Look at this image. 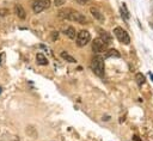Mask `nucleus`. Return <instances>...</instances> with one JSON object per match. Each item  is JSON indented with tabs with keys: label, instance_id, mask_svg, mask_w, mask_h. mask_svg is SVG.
Instances as JSON below:
<instances>
[{
	"label": "nucleus",
	"instance_id": "obj_22",
	"mask_svg": "<svg viewBox=\"0 0 153 141\" xmlns=\"http://www.w3.org/2000/svg\"><path fill=\"white\" fill-rule=\"evenodd\" d=\"M0 93H1V87H0Z\"/></svg>",
	"mask_w": 153,
	"mask_h": 141
},
{
	"label": "nucleus",
	"instance_id": "obj_9",
	"mask_svg": "<svg viewBox=\"0 0 153 141\" xmlns=\"http://www.w3.org/2000/svg\"><path fill=\"white\" fill-rule=\"evenodd\" d=\"M64 34H65L68 38H71V40L75 38V35H76L75 29H74L73 26H67V28H65V29H64Z\"/></svg>",
	"mask_w": 153,
	"mask_h": 141
},
{
	"label": "nucleus",
	"instance_id": "obj_5",
	"mask_svg": "<svg viewBox=\"0 0 153 141\" xmlns=\"http://www.w3.org/2000/svg\"><path fill=\"white\" fill-rule=\"evenodd\" d=\"M50 0H35L34 4H33V11L35 13H41L44 10H47L50 7Z\"/></svg>",
	"mask_w": 153,
	"mask_h": 141
},
{
	"label": "nucleus",
	"instance_id": "obj_4",
	"mask_svg": "<svg viewBox=\"0 0 153 141\" xmlns=\"http://www.w3.org/2000/svg\"><path fill=\"white\" fill-rule=\"evenodd\" d=\"M91 41V35L87 30H81L76 34V45L78 47H85Z\"/></svg>",
	"mask_w": 153,
	"mask_h": 141
},
{
	"label": "nucleus",
	"instance_id": "obj_19",
	"mask_svg": "<svg viewBox=\"0 0 153 141\" xmlns=\"http://www.w3.org/2000/svg\"><path fill=\"white\" fill-rule=\"evenodd\" d=\"M55 6H62L65 4V0H54Z\"/></svg>",
	"mask_w": 153,
	"mask_h": 141
},
{
	"label": "nucleus",
	"instance_id": "obj_8",
	"mask_svg": "<svg viewBox=\"0 0 153 141\" xmlns=\"http://www.w3.org/2000/svg\"><path fill=\"white\" fill-rule=\"evenodd\" d=\"M90 12H91L92 17H93L96 21H98V22H104V14H103L98 9L91 7V9H90Z\"/></svg>",
	"mask_w": 153,
	"mask_h": 141
},
{
	"label": "nucleus",
	"instance_id": "obj_6",
	"mask_svg": "<svg viewBox=\"0 0 153 141\" xmlns=\"http://www.w3.org/2000/svg\"><path fill=\"white\" fill-rule=\"evenodd\" d=\"M106 45L108 44H106L102 38H96L92 42V50L95 53H103L106 49Z\"/></svg>",
	"mask_w": 153,
	"mask_h": 141
},
{
	"label": "nucleus",
	"instance_id": "obj_15",
	"mask_svg": "<svg viewBox=\"0 0 153 141\" xmlns=\"http://www.w3.org/2000/svg\"><path fill=\"white\" fill-rule=\"evenodd\" d=\"M99 38H102L106 44L110 43V36H109L108 34H106L105 31H102V34H101V37H99Z\"/></svg>",
	"mask_w": 153,
	"mask_h": 141
},
{
	"label": "nucleus",
	"instance_id": "obj_13",
	"mask_svg": "<svg viewBox=\"0 0 153 141\" xmlns=\"http://www.w3.org/2000/svg\"><path fill=\"white\" fill-rule=\"evenodd\" d=\"M135 79H136V83H137L139 86H141L145 83V77L142 75V73H137L136 77H135Z\"/></svg>",
	"mask_w": 153,
	"mask_h": 141
},
{
	"label": "nucleus",
	"instance_id": "obj_1",
	"mask_svg": "<svg viewBox=\"0 0 153 141\" xmlns=\"http://www.w3.org/2000/svg\"><path fill=\"white\" fill-rule=\"evenodd\" d=\"M59 17L66 19V21H71V22H75L79 24H86L87 23V18L86 16L83 14L79 11H75L73 9H62L59 11Z\"/></svg>",
	"mask_w": 153,
	"mask_h": 141
},
{
	"label": "nucleus",
	"instance_id": "obj_2",
	"mask_svg": "<svg viewBox=\"0 0 153 141\" xmlns=\"http://www.w3.org/2000/svg\"><path fill=\"white\" fill-rule=\"evenodd\" d=\"M91 68L97 77H104L105 74V66H104V59L102 56H95L91 62Z\"/></svg>",
	"mask_w": 153,
	"mask_h": 141
},
{
	"label": "nucleus",
	"instance_id": "obj_12",
	"mask_svg": "<svg viewBox=\"0 0 153 141\" xmlns=\"http://www.w3.org/2000/svg\"><path fill=\"white\" fill-rule=\"evenodd\" d=\"M61 57H62L64 60H66L67 62H69V64H75V62H76V60L73 56H71L68 53H66V52H61Z\"/></svg>",
	"mask_w": 153,
	"mask_h": 141
},
{
	"label": "nucleus",
	"instance_id": "obj_21",
	"mask_svg": "<svg viewBox=\"0 0 153 141\" xmlns=\"http://www.w3.org/2000/svg\"><path fill=\"white\" fill-rule=\"evenodd\" d=\"M57 36H59V34L56 33V31H55V33L53 34V40H55V38H57Z\"/></svg>",
	"mask_w": 153,
	"mask_h": 141
},
{
	"label": "nucleus",
	"instance_id": "obj_20",
	"mask_svg": "<svg viewBox=\"0 0 153 141\" xmlns=\"http://www.w3.org/2000/svg\"><path fill=\"white\" fill-rule=\"evenodd\" d=\"M5 57H6V54L3 52L1 54H0V66H1L4 64V61H5Z\"/></svg>",
	"mask_w": 153,
	"mask_h": 141
},
{
	"label": "nucleus",
	"instance_id": "obj_14",
	"mask_svg": "<svg viewBox=\"0 0 153 141\" xmlns=\"http://www.w3.org/2000/svg\"><path fill=\"white\" fill-rule=\"evenodd\" d=\"M26 134H29L31 137H35V136L37 135V132H36V129H35L34 127L29 126V127H26Z\"/></svg>",
	"mask_w": 153,
	"mask_h": 141
},
{
	"label": "nucleus",
	"instance_id": "obj_17",
	"mask_svg": "<svg viewBox=\"0 0 153 141\" xmlns=\"http://www.w3.org/2000/svg\"><path fill=\"white\" fill-rule=\"evenodd\" d=\"M10 13V11L7 9H0V17H5Z\"/></svg>",
	"mask_w": 153,
	"mask_h": 141
},
{
	"label": "nucleus",
	"instance_id": "obj_16",
	"mask_svg": "<svg viewBox=\"0 0 153 141\" xmlns=\"http://www.w3.org/2000/svg\"><path fill=\"white\" fill-rule=\"evenodd\" d=\"M122 17H123L125 19H128L129 18V14H128V11L126 9V5H123V7H122Z\"/></svg>",
	"mask_w": 153,
	"mask_h": 141
},
{
	"label": "nucleus",
	"instance_id": "obj_3",
	"mask_svg": "<svg viewBox=\"0 0 153 141\" xmlns=\"http://www.w3.org/2000/svg\"><path fill=\"white\" fill-rule=\"evenodd\" d=\"M114 35L116 36V38H117L122 44L128 45V44L130 43V37H129L128 33H127V31H126L123 28H120V26L115 28V29H114Z\"/></svg>",
	"mask_w": 153,
	"mask_h": 141
},
{
	"label": "nucleus",
	"instance_id": "obj_7",
	"mask_svg": "<svg viewBox=\"0 0 153 141\" xmlns=\"http://www.w3.org/2000/svg\"><path fill=\"white\" fill-rule=\"evenodd\" d=\"M14 12H16L17 17L19 19H25L26 18V12H25L24 7L21 4H16V5H14Z\"/></svg>",
	"mask_w": 153,
	"mask_h": 141
},
{
	"label": "nucleus",
	"instance_id": "obj_11",
	"mask_svg": "<svg viewBox=\"0 0 153 141\" xmlns=\"http://www.w3.org/2000/svg\"><path fill=\"white\" fill-rule=\"evenodd\" d=\"M120 56H121V54L116 49H109V50L105 52V57L106 59H109V57H120Z\"/></svg>",
	"mask_w": 153,
	"mask_h": 141
},
{
	"label": "nucleus",
	"instance_id": "obj_18",
	"mask_svg": "<svg viewBox=\"0 0 153 141\" xmlns=\"http://www.w3.org/2000/svg\"><path fill=\"white\" fill-rule=\"evenodd\" d=\"M89 1H90V0H75V3L79 4V5H87Z\"/></svg>",
	"mask_w": 153,
	"mask_h": 141
},
{
	"label": "nucleus",
	"instance_id": "obj_10",
	"mask_svg": "<svg viewBox=\"0 0 153 141\" xmlns=\"http://www.w3.org/2000/svg\"><path fill=\"white\" fill-rule=\"evenodd\" d=\"M36 62H37L38 65H41V66H47V65H48L47 57H45L42 53H38V54L36 55Z\"/></svg>",
	"mask_w": 153,
	"mask_h": 141
}]
</instances>
